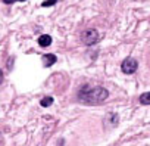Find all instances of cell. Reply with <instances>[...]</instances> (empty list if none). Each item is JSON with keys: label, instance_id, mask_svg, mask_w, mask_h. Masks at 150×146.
<instances>
[{"label": "cell", "instance_id": "cell-1", "mask_svg": "<svg viewBox=\"0 0 150 146\" xmlns=\"http://www.w3.org/2000/svg\"><path fill=\"white\" fill-rule=\"evenodd\" d=\"M109 96V92L105 89V87H90V86H84L80 93H78V98L81 102H86V103H93V105H97V103H102L108 99Z\"/></svg>", "mask_w": 150, "mask_h": 146}, {"label": "cell", "instance_id": "cell-2", "mask_svg": "<svg viewBox=\"0 0 150 146\" xmlns=\"http://www.w3.org/2000/svg\"><path fill=\"white\" fill-rule=\"evenodd\" d=\"M99 40H100V34H99V31L94 30V28H88V30H86V31L81 34V41H83L84 44H87V46H93V44H96Z\"/></svg>", "mask_w": 150, "mask_h": 146}, {"label": "cell", "instance_id": "cell-3", "mask_svg": "<svg viewBox=\"0 0 150 146\" xmlns=\"http://www.w3.org/2000/svg\"><path fill=\"white\" fill-rule=\"evenodd\" d=\"M137 68H138V62L134 58H127L121 65V69H122V72H125V74H134V72L137 71Z\"/></svg>", "mask_w": 150, "mask_h": 146}, {"label": "cell", "instance_id": "cell-4", "mask_svg": "<svg viewBox=\"0 0 150 146\" xmlns=\"http://www.w3.org/2000/svg\"><path fill=\"white\" fill-rule=\"evenodd\" d=\"M57 61V58H56V55H53V53H49V55H44L43 56V65L47 68V66H52L54 62Z\"/></svg>", "mask_w": 150, "mask_h": 146}, {"label": "cell", "instance_id": "cell-5", "mask_svg": "<svg viewBox=\"0 0 150 146\" xmlns=\"http://www.w3.org/2000/svg\"><path fill=\"white\" fill-rule=\"evenodd\" d=\"M38 44H40L41 47H47V46H50V44H52V37L47 36V34L40 36V37H38Z\"/></svg>", "mask_w": 150, "mask_h": 146}, {"label": "cell", "instance_id": "cell-6", "mask_svg": "<svg viewBox=\"0 0 150 146\" xmlns=\"http://www.w3.org/2000/svg\"><path fill=\"white\" fill-rule=\"evenodd\" d=\"M140 103L141 105H150V92H146L140 96Z\"/></svg>", "mask_w": 150, "mask_h": 146}, {"label": "cell", "instance_id": "cell-7", "mask_svg": "<svg viewBox=\"0 0 150 146\" xmlns=\"http://www.w3.org/2000/svg\"><path fill=\"white\" fill-rule=\"evenodd\" d=\"M53 103V98L52 96H47V98H43L41 100H40V105L43 106V108H47V106H50Z\"/></svg>", "mask_w": 150, "mask_h": 146}, {"label": "cell", "instance_id": "cell-8", "mask_svg": "<svg viewBox=\"0 0 150 146\" xmlns=\"http://www.w3.org/2000/svg\"><path fill=\"white\" fill-rule=\"evenodd\" d=\"M56 2H57V0H44V2L41 3V6H43V8H49V6L56 5Z\"/></svg>", "mask_w": 150, "mask_h": 146}, {"label": "cell", "instance_id": "cell-9", "mask_svg": "<svg viewBox=\"0 0 150 146\" xmlns=\"http://www.w3.org/2000/svg\"><path fill=\"white\" fill-rule=\"evenodd\" d=\"M2 2H3L5 5H12V3H15V2H25V0H2Z\"/></svg>", "mask_w": 150, "mask_h": 146}, {"label": "cell", "instance_id": "cell-10", "mask_svg": "<svg viewBox=\"0 0 150 146\" xmlns=\"http://www.w3.org/2000/svg\"><path fill=\"white\" fill-rule=\"evenodd\" d=\"M2 81H3V71L0 69V84H2Z\"/></svg>", "mask_w": 150, "mask_h": 146}]
</instances>
